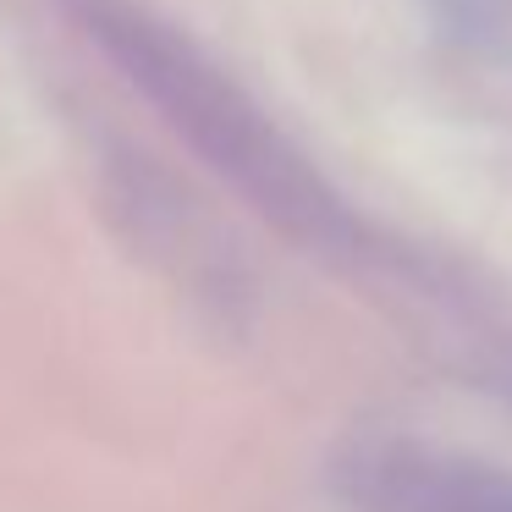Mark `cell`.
I'll list each match as a JSON object with an SVG mask.
<instances>
[{"instance_id":"7a4b0ae2","label":"cell","mask_w":512,"mask_h":512,"mask_svg":"<svg viewBox=\"0 0 512 512\" xmlns=\"http://www.w3.org/2000/svg\"><path fill=\"white\" fill-rule=\"evenodd\" d=\"M347 501L358 512H512V474L419 446H375L347 463Z\"/></svg>"},{"instance_id":"6da1fadb","label":"cell","mask_w":512,"mask_h":512,"mask_svg":"<svg viewBox=\"0 0 512 512\" xmlns=\"http://www.w3.org/2000/svg\"><path fill=\"white\" fill-rule=\"evenodd\" d=\"M94 34L105 39L116 61L127 67V78L149 94L155 105H166L171 122L210 155V166L232 171V182L243 193H254L265 210H320L309 204V182H298L292 155L276 144L254 105H243V94L232 83L215 78V67H204L188 45L166 34L160 23L127 12V6H100L94 12Z\"/></svg>"}]
</instances>
